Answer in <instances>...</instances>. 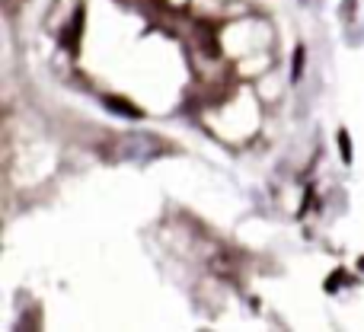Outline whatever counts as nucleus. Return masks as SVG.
<instances>
[{"label":"nucleus","instance_id":"f257e3e1","mask_svg":"<svg viewBox=\"0 0 364 332\" xmlns=\"http://www.w3.org/2000/svg\"><path fill=\"white\" fill-rule=\"evenodd\" d=\"M361 265H364V259H361Z\"/></svg>","mask_w":364,"mask_h":332}]
</instances>
